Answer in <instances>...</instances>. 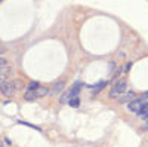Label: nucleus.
Wrapping results in <instances>:
<instances>
[{
  "label": "nucleus",
  "mask_w": 148,
  "mask_h": 147,
  "mask_svg": "<svg viewBox=\"0 0 148 147\" xmlns=\"http://www.w3.org/2000/svg\"><path fill=\"white\" fill-rule=\"evenodd\" d=\"M12 75V68L8 66L6 58H0V82H5Z\"/></svg>",
  "instance_id": "nucleus-1"
},
{
  "label": "nucleus",
  "mask_w": 148,
  "mask_h": 147,
  "mask_svg": "<svg viewBox=\"0 0 148 147\" xmlns=\"http://www.w3.org/2000/svg\"><path fill=\"white\" fill-rule=\"evenodd\" d=\"M0 89H2V94L5 97H12L14 95V92L16 91V85L15 82H2L0 83Z\"/></svg>",
  "instance_id": "nucleus-2"
},
{
  "label": "nucleus",
  "mask_w": 148,
  "mask_h": 147,
  "mask_svg": "<svg viewBox=\"0 0 148 147\" xmlns=\"http://www.w3.org/2000/svg\"><path fill=\"white\" fill-rule=\"evenodd\" d=\"M126 86H127V82H126V80H119L114 86H113V89L110 91V97H111V98H116L117 95L123 94V92L126 91Z\"/></svg>",
  "instance_id": "nucleus-3"
},
{
  "label": "nucleus",
  "mask_w": 148,
  "mask_h": 147,
  "mask_svg": "<svg viewBox=\"0 0 148 147\" xmlns=\"http://www.w3.org/2000/svg\"><path fill=\"white\" fill-rule=\"evenodd\" d=\"M145 100H132L129 104H127V110L129 112H133V113H136L138 110L141 108V106L144 104Z\"/></svg>",
  "instance_id": "nucleus-4"
},
{
  "label": "nucleus",
  "mask_w": 148,
  "mask_h": 147,
  "mask_svg": "<svg viewBox=\"0 0 148 147\" xmlns=\"http://www.w3.org/2000/svg\"><path fill=\"white\" fill-rule=\"evenodd\" d=\"M64 86H65V82L64 80H58V82H55V85H53V88H52V95H58L61 91L64 89Z\"/></svg>",
  "instance_id": "nucleus-5"
},
{
  "label": "nucleus",
  "mask_w": 148,
  "mask_h": 147,
  "mask_svg": "<svg viewBox=\"0 0 148 147\" xmlns=\"http://www.w3.org/2000/svg\"><path fill=\"white\" fill-rule=\"evenodd\" d=\"M135 98V92H127V94H125V95H121V97H119V103H130L132 100Z\"/></svg>",
  "instance_id": "nucleus-6"
},
{
  "label": "nucleus",
  "mask_w": 148,
  "mask_h": 147,
  "mask_svg": "<svg viewBox=\"0 0 148 147\" xmlns=\"http://www.w3.org/2000/svg\"><path fill=\"white\" fill-rule=\"evenodd\" d=\"M147 113H148V103H147V101H144V104L141 106V108H139L138 112H136V115H138V116H142V117H144V116H145Z\"/></svg>",
  "instance_id": "nucleus-7"
},
{
  "label": "nucleus",
  "mask_w": 148,
  "mask_h": 147,
  "mask_svg": "<svg viewBox=\"0 0 148 147\" xmlns=\"http://www.w3.org/2000/svg\"><path fill=\"white\" fill-rule=\"evenodd\" d=\"M68 104H70L71 107H79V106H80V100H79L77 97H74V98H71V100H70Z\"/></svg>",
  "instance_id": "nucleus-8"
},
{
  "label": "nucleus",
  "mask_w": 148,
  "mask_h": 147,
  "mask_svg": "<svg viewBox=\"0 0 148 147\" xmlns=\"http://www.w3.org/2000/svg\"><path fill=\"white\" fill-rule=\"evenodd\" d=\"M40 88V85H39V82H31L30 85H28V91H34V89H39Z\"/></svg>",
  "instance_id": "nucleus-9"
},
{
  "label": "nucleus",
  "mask_w": 148,
  "mask_h": 147,
  "mask_svg": "<svg viewBox=\"0 0 148 147\" xmlns=\"http://www.w3.org/2000/svg\"><path fill=\"white\" fill-rule=\"evenodd\" d=\"M47 94V88H43V86H40L39 89H37V95L39 97H45Z\"/></svg>",
  "instance_id": "nucleus-10"
},
{
  "label": "nucleus",
  "mask_w": 148,
  "mask_h": 147,
  "mask_svg": "<svg viewBox=\"0 0 148 147\" xmlns=\"http://www.w3.org/2000/svg\"><path fill=\"white\" fill-rule=\"evenodd\" d=\"M105 85H107V82H105V80H101L99 83L96 85V86H93V89H95V91H99L101 88H104V86H105Z\"/></svg>",
  "instance_id": "nucleus-11"
},
{
  "label": "nucleus",
  "mask_w": 148,
  "mask_h": 147,
  "mask_svg": "<svg viewBox=\"0 0 148 147\" xmlns=\"http://www.w3.org/2000/svg\"><path fill=\"white\" fill-rule=\"evenodd\" d=\"M130 68H132V63H127V64H126V67H125V71H129Z\"/></svg>",
  "instance_id": "nucleus-12"
},
{
  "label": "nucleus",
  "mask_w": 148,
  "mask_h": 147,
  "mask_svg": "<svg viewBox=\"0 0 148 147\" xmlns=\"http://www.w3.org/2000/svg\"><path fill=\"white\" fill-rule=\"evenodd\" d=\"M144 100H148V91L144 94Z\"/></svg>",
  "instance_id": "nucleus-13"
},
{
  "label": "nucleus",
  "mask_w": 148,
  "mask_h": 147,
  "mask_svg": "<svg viewBox=\"0 0 148 147\" xmlns=\"http://www.w3.org/2000/svg\"><path fill=\"white\" fill-rule=\"evenodd\" d=\"M144 131H148V122L145 124V126H144Z\"/></svg>",
  "instance_id": "nucleus-14"
},
{
  "label": "nucleus",
  "mask_w": 148,
  "mask_h": 147,
  "mask_svg": "<svg viewBox=\"0 0 148 147\" xmlns=\"http://www.w3.org/2000/svg\"><path fill=\"white\" fill-rule=\"evenodd\" d=\"M0 2H5V0H0Z\"/></svg>",
  "instance_id": "nucleus-15"
}]
</instances>
